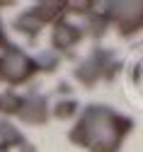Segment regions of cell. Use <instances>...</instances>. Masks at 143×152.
<instances>
[]
</instances>
